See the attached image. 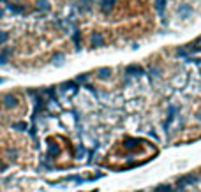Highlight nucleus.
I'll return each instance as SVG.
<instances>
[{
	"label": "nucleus",
	"mask_w": 201,
	"mask_h": 192,
	"mask_svg": "<svg viewBox=\"0 0 201 192\" xmlns=\"http://www.w3.org/2000/svg\"><path fill=\"white\" fill-rule=\"evenodd\" d=\"M16 102H18V101H16L14 95H5V97H4V106H5V108H14Z\"/></svg>",
	"instance_id": "obj_1"
},
{
	"label": "nucleus",
	"mask_w": 201,
	"mask_h": 192,
	"mask_svg": "<svg viewBox=\"0 0 201 192\" xmlns=\"http://www.w3.org/2000/svg\"><path fill=\"white\" fill-rule=\"evenodd\" d=\"M92 44L97 46V48H101V46H102V35H101V34H94V37H92Z\"/></svg>",
	"instance_id": "obj_2"
},
{
	"label": "nucleus",
	"mask_w": 201,
	"mask_h": 192,
	"mask_svg": "<svg viewBox=\"0 0 201 192\" xmlns=\"http://www.w3.org/2000/svg\"><path fill=\"white\" fill-rule=\"evenodd\" d=\"M7 9L9 11H12V12H25V7L23 5H12V4H7Z\"/></svg>",
	"instance_id": "obj_3"
},
{
	"label": "nucleus",
	"mask_w": 201,
	"mask_h": 192,
	"mask_svg": "<svg viewBox=\"0 0 201 192\" xmlns=\"http://www.w3.org/2000/svg\"><path fill=\"white\" fill-rule=\"evenodd\" d=\"M115 2H117V0H102V11L108 12V11L115 5Z\"/></svg>",
	"instance_id": "obj_4"
},
{
	"label": "nucleus",
	"mask_w": 201,
	"mask_h": 192,
	"mask_svg": "<svg viewBox=\"0 0 201 192\" xmlns=\"http://www.w3.org/2000/svg\"><path fill=\"white\" fill-rule=\"evenodd\" d=\"M37 9H41V11H48V9H49V4H48V0H39V4H37Z\"/></svg>",
	"instance_id": "obj_5"
},
{
	"label": "nucleus",
	"mask_w": 201,
	"mask_h": 192,
	"mask_svg": "<svg viewBox=\"0 0 201 192\" xmlns=\"http://www.w3.org/2000/svg\"><path fill=\"white\" fill-rule=\"evenodd\" d=\"M7 41V32H0V44H4Z\"/></svg>",
	"instance_id": "obj_6"
},
{
	"label": "nucleus",
	"mask_w": 201,
	"mask_h": 192,
	"mask_svg": "<svg viewBox=\"0 0 201 192\" xmlns=\"http://www.w3.org/2000/svg\"><path fill=\"white\" fill-rule=\"evenodd\" d=\"M7 53H9V49H5V51L0 55V64H5V56H7Z\"/></svg>",
	"instance_id": "obj_7"
},
{
	"label": "nucleus",
	"mask_w": 201,
	"mask_h": 192,
	"mask_svg": "<svg viewBox=\"0 0 201 192\" xmlns=\"http://www.w3.org/2000/svg\"><path fill=\"white\" fill-rule=\"evenodd\" d=\"M74 42H76V46L79 48V32H74Z\"/></svg>",
	"instance_id": "obj_8"
},
{
	"label": "nucleus",
	"mask_w": 201,
	"mask_h": 192,
	"mask_svg": "<svg viewBox=\"0 0 201 192\" xmlns=\"http://www.w3.org/2000/svg\"><path fill=\"white\" fill-rule=\"evenodd\" d=\"M58 152H60L58 146H51V148H49V153H53V155H58Z\"/></svg>",
	"instance_id": "obj_9"
},
{
	"label": "nucleus",
	"mask_w": 201,
	"mask_h": 192,
	"mask_svg": "<svg viewBox=\"0 0 201 192\" xmlns=\"http://www.w3.org/2000/svg\"><path fill=\"white\" fill-rule=\"evenodd\" d=\"M14 127H16V129H26V123H16Z\"/></svg>",
	"instance_id": "obj_10"
},
{
	"label": "nucleus",
	"mask_w": 201,
	"mask_h": 192,
	"mask_svg": "<svg viewBox=\"0 0 201 192\" xmlns=\"http://www.w3.org/2000/svg\"><path fill=\"white\" fill-rule=\"evenodd\" d=\"M101 76L106 78V76H108V69H101Z\"/></svg>",
	"instance_id": "obj_11"
},
{
	"label": "nucleus",
	"mask_w": 201,
	"mask_h": 192,
	"mask_svg": "<svg viewBox=\"0 0 201 192\" xmlns=\"http://www.w3.org/2000/svg\"><path fill=\"white\" fill-rule=\"evenodd\" d=\"M155 192H170V189L168 187H161V189H157Z\"/></svg>",
	"instance_id": "obj_12"
},
{
	"label": "nucleus",
	"mask_w": 201,
	"mask_h": 192,
	"mask_svg": "<svg viewBox=\"0 0 201 192\" xmlns=\"http://www.w3.org/2000/svg\"><path fill=\"white\" fill-rule=\"evenodd\" d=\"M81 4H90V0H79Z\"/></svg>",
	"instance_id": "obj_13"
},
{
	"label": "nucleus",
	"mask_w": 201,
	"mask_h": 192,
	"mask_svg": "<svg viewBox=\"0 0 201 192\" xmlns=\"http://www.w3.org/2000/svg\"><path fill=\"white\" fill-rule=\"evenodd\" d=\"M2 81H4V79H2V78H0V83H2Z\"/></svg>",
	"instance_id": "obj_14"
}]
</instances>
